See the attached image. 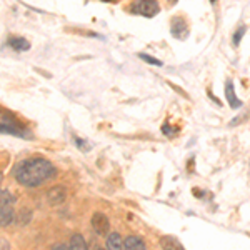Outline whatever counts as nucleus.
<instances>
[{"label": "nucleus", "instance_id": "4468645a", "mask_svg": "<svg viewBox=\"0 0 250 250\" xmlns=\"http://www.w3.org/2000/svg\"><path fill=\"white\" fill-rule=\"evenodd\" d=\"M0 132L2 134H12V135H23V132H20L19 128H15L14 125L9 124H0Z\"/></svg>", "mask_w": 250, "mask_h": 250}, {"label": "nucleus", "instance_id": "9b49d317", "mask_svg": "<svg viewBox=\"0 0 250 250\" xmlns=\"http://www.w3.org/2000/svg\"><path fill=\"white\" fill-rule=\"evenodd\" d=\"M9 45L15 50H29L30 48V43L27 42L25 39L22 37H10L9 39Z\"/></svg>", "mask_w": 250, "mask_h": 250}, {"label": "nucleus", "instance_id": "7ed1b4c3", "mask_svg": "<svg viewBox=\"0 0 250 250\" xmlns=\"http://www.w3.org/2000/svg\"><path fill=\"white\" fill-rule=\"evenodd\" d=\"M92 229H94V232L99 233V235H107L108 229H110L108 219L100 212L94 213V217H92Z\"/></svg>", "mask_w": 250, "mask_h": 250}, {"label": "nucleus", "instance_id": "39448f33", "mask_svg": "<svg viewBox=\"0 0 250 250\" xmlns=\"http://www.w3.org/2000/svg\"><path fill=\"white\" fill-rule=\"evenodd\" d=\"M65 199H67V190H65V187H62V185H55V187H52L47 193V200L52 205L63 204Z\"/></svg>", "mask_w": 250, "mask_h": 250}, {"label": "nucleus", "instance_id": "f257e3e1", "mask_svg": "<svg viewBox=\"0 0 250 250\" xmlns=\"http://www.w3.org/2000/svg\"><path fill=\"white\" fill-rule=\"evenodd\" d=\"M55 175V167L45 159H30L22 162L15 170V179L25 187H39Z\"/></svg>", "mask_w": 250, "mask_h": 250}, {"label": "nucleus", "instance_id": "dca6fc26", "mask_svg": "<svg viewBox=\"0 0 250 250\" xmlns=\"http://www.w3.org/2000/svg\"><path fill=\"white\" fill-rule=\"evenodd\" d=\"M139 57L142 59L144 62L150 63V65H157V67L162 65V62H160V60H157V59H154V57H150V55H147V54H139Z\"/></svg>", "mask_w": 250, "mask_h": 250}, {"label": "nucleus", "instance_id": "9d476101", "mask_svg": "<svg viewBox=\"0 0 250 250\" xmlns=\"http://www.w3.org/2000/svg\"><path fill=\"white\" fill-rule=\"evenodd\" d=\"M160 245H162L165 250H184L182 245L179 244V240L173 239V237H162V239H160Z\"/></svg>", "mask_w": 250, "mask_h": 250}, {"label": "nucleus", "instance_id": "f3484780", "mask_svg": "<svg viewBox=\"0 0 250 250\" xmlns=\"http://www.w3.org/2000/svg\"><path fill=\"white\" fill-rule=\"evenodd\" d=\"M52 250H70V247H67V245H63V244H57V245H54Z\"/></svg>", "mask_w": 250, "mask_h": 250}, {"label": "nucleus", "instance_id": "423d86ee", "mask_svg": "<svg viewBox=\"0 0 250 250\" xmlns=\"http://www.w3.org/2000/svg\"><path fill=\"white\" fill-rule=\"evenodd\" d=\"M15 220V212L12 205H0V227H9Z\"/></svg>", "mask_w": 250, "mask_h": 250}, {"label": "nucleus", "instance_id": "0eeeda50", "mask_svg": "<svg viewBox=\"0 0 250 250\" xmlns=\"http://www.w3.org/2000/svg\"><path fill=\"white\" fill-rule=\"evenodd\" d=\"M225 97H227L229 105H230L233 110H235V108H239L242 105V102H240L239 99H237V95H235V90H233L232 80H227V83H225Z\"/></svg>", "mask_w": 250, "mask_h": 250}, {"label": "nucleus", "instance_id": "6ab92c4d", "mask_svg": "<svg viewBox=\"0 0 250 250\" xmlns=\"http://www.w3.org/2000/svg\"><path fill=\"white\" fill-rule=\"evenodd\" d=\"M172 2H177V0H172Z\"/></svg>", "mask_w": 250, "mask_h": 250}, {"label": "nucleus", "instance_id": "f03ea898", "mask_svg": "<svg viewBox=\"0 0 250 250\" xmlns=\"http://www.w3.org/2000/svg\"><path fill=\"white\" fill-rule=\"evenodd\" d=\"M159 10H160V7L157 0H137L130 7L132 14L142 15V17H147V19L155 17V15L159 14Z\"/></svg>", "mask_w": 250, "mask_h": 250}, {"label": "nucleus", "instance_id": "a211bd4d", "mask_svg": "<svg viewBox=\"0 0 250 250\" xmlns=\"http://www.w3.org/2000/svg\"><path fill=\"white\" fill-rule=\"evenodd\" d=\"M102 2H114V0H102Z\"/></svg>", "mask_w": 250, "mask_h": 250}, {"label": "nucleus", "instance_id": "2eb2a0df", "mask_svg": "<svg viewBox=\"0 0 250 250\" xmlns=\"http://www.w3.org/2000/svg\"><path fill=\"white\" fill-rule=\"evenodd\" d=\"M245 30H247V27H245V25H240L239 29L235 30V34H233V45H235V47L240 43V40H242V37H244Z\"/></svg>", "mask_w": 250, "mask_h": 250}, {"label": "nucleus", "instance_id": "f8f14e48", "mask_svg": "<svg viewBox=\"0 0 250 250\" xmlns=\"http://www.w3.org/2000/svg\"><path fill=\"white\" fill-rule=\"evenodd\" d=\"M68 247H70V250H88L85 240H83V237L80 235V233H75V235H72L70 245H68Z\"/></svg>", "mask_w": 250, "mask_h": 250}, {"label": "nucleus", "instance_id": "6e6552de", "mask_svg": "<svg viewBox=\"0 0 250 250\" xmlns=\"http://www.w3.org/2000/svg\"><path fill=\"white\" fill-rule=\"evenodd\" d=\"M124 250H147L144 240L139 235H128L124 240Z\"/></svg>", "mask_w": 250, "mask_h": 250}, {"label": "nucleus", "instance_id": "1a4fd4ad", "mask_svg": "<svg viewBox=\"0 0 250 250\" xmlns=\"http://www.w3.org/2000/svg\"><path fill=\"white\" fill-rule=\"evenodd\" d=\"M107 250H124V242L119 233H110L107 237Z\"/></svg>", "mask_w": 250, "mask_h": 250}, {"label": "nucleus", "instance_id": "ddd939ff", "mask_svg": "<svg viewBox=\"0 0 250 250\" xmlns=\"http://www.w3.org/2000/svg\"><path fill=\"white\" fill-rule=\"evenodd\" d=\"M15 195L9 190H0V205H14L15 204Z\"/></svg>", "mask_w": 250, "mask_h": 250}, {"label": "nucleus", "instance_id": "20e7f679", "mask_svg": "<svg viewBox=\"0 0 250 250\" xmlns=\"http://www.w3.org/2000/svg\"><path fill=\"white\" fill-rule=\"evenodd\" d=\"M170 32H172V35L175 39H179V40H184V39H187V35H188V27H187V23H185V20L184 19H180V17H175L172 20V25H170Z\"/></svg>", "mask_w": 250, "mask_h": 250}]
</instances>
